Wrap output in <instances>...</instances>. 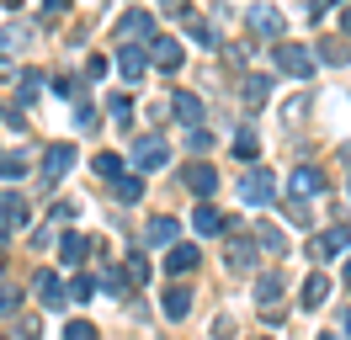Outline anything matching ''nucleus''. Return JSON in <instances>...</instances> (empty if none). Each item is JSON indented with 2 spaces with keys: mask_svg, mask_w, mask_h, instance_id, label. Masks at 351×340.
I'll use <instances>...</instances> for the list:
<instances>
[{
  "mask_svg": "<svg viewBox=\"0 0 351 340\" xmlns=\"http://www.w3.org/2000/svg\"><path fill=\"white\" fill-rule=\"evenodd\" d=\"M319 340H335V335H319Z\"/></svg>",
  "mask_w": 351,
  "mask_h": 340,
  "instance_id": "49",
  "label": "nucleus"
},
{
  "mask_svg": "<svg viewBox=\"0 0 351 340\" xmlns=\"http://www.w3.org/2000/svg\"><path fill=\"white\" fill-rule=\"evenodd\" d=\"M229 266H234V271H250V266H256V245H250V239H234V245H229Z\"/></svg>",
  "mask_w": 351,
  "mask_h": 340,
  "instance_id": "23",
  "label": "nucleus"
},
{
  "mask_svg": "<svg viewBox=\"0 0 351 340\" xmlns=\"http://www.w3.org/2000/svg\"><path fill=\"white\" fill-rule=\"evenodd\" d=\"M90 170H96L101 181H117V175H123V160H117V154H96V160H90Z\"/></svg>",
  "mask_w": 351,
  "mask_h": 340,
  "instance_id": "28",
  "label": "nucleus"
},
{
  "mask_svg": "<svg viewBox=\"0 0 351 340\" xmlns=\"http://www.w3.org/2000/svg\"><path fill=\"white\" fill-rule=\"evenodd\" d=\"M64 340H96V324H90V319H69V324H64Z\"/></svg>",
  "mask_w": 351,
  "mask_h": 340,
  "instance_id": "33",
  "label": "nucleus"
},
{
  "mask_svg": "<svg viewBox=\"0 0 351 340\" xmlns=\"http://www.w3.org/2000/svg\"><path fill=\"white\" fill-rule=\"evenodd\" d=\"M144 239H149V245H176V218H149V223H144Z\"/></svg>",
  "mask_w": 351,
  "mask_h": 340,
  "instance_id": "19",
  "label": "nucleus"
},
{
  "mask_svg": "<svg viewBox=\"0 0 351 340\" xmlns=\"http://www.w3.org/2000/svg\"><path fill=\"white\" fill-rule=\"evenodd\" d=\"M341 330H346V335H351V308H346V314H341Z\"/></svg>",
  "mask_w": 351,
  "mask_h": 340,
  "instance_id": "46",
  "label": "nucleus"
},
{
  "mask_svg": "<svg viewBox=\"0 0 351 340\" xmlns=\"http://www.w3.org/2000/svg\"><path fill=\"white\" fill-rule=\"evenodd\" d=\"M117 32H123V38H149V32H154V16H149V11H128V16H123V21H117Z\"/></svg>",
  "mask_w": 351,
  "mask_h": 340,
  "instance_id": "15",
  "label": "nucleus"
},
{
  "mask_svg": "<svg viewBox=\"0 0 351 340\" xmlns=\"http://www.w3.org/2000/svg\"><path fill=\"white\" fill-rule=\"evenodd\" d=\"M277 298H282V276L277 271L256 276V303H261V308H277Z\"/></svg>",
  "mask_w": 351,
  "mask_h": 340,
  "instance_id": "16",
  "label": "nucleus"
},
{
  "mask_svg": "<svg viewBox=\"0 0 351 340\" xmlns=\"http://www.w3.org/2000/svg\"><path fill=\"white\" fill-rule=\"evenodd\" d=\"M90 298H96V282H90V276H75V282H69V303H90Z\"/></svg>",
  "mask_w": 351,
  "mask_h": 340,
  "instance_id": "32",
  "label": "nucleus"
},
{
  "mask_svg": "<svg viewBox=\"0 0 351 340\" xmlns=\"http://www.w3.org/2000/svg\"><path fill=\"white\" fill-rule=\"evenodd\" d=\"M112 191H117V202H138V197H144V181H138V175H117Z\"/></svg>",
  "mask_w": 351,
  "mask_h": 340,
  "instance_id": "27",
  "label": "nucleus"
},
{
  "mask_svg": "<svg viewBox=\"0 0 351 340\" xmlns=\"http://www.w3.org/2000/svg\"><path fill=\"white\" fill-rule=\"evenodd\" d=\"M86 250H90V245H86V234H75V229L59 239V255H64V266H80V260H86Z\"/></svg>",
  "mask_w": 351,
  "mask_h": 340,
  "instance_id": "18",
  "label": "nucleus"
},
{
  "mask_svg": "<svg viewBox=\"0 0 351 340\" xmlns=\"http://www.w3.org/2000/svg\"><path fill=\"white\" fill-rule=\"evenodd\" d=\"M234 154H240V160H256V154H261V138H256V127H240V133H234Z\"/></svg>",
  "mask_w": 351,
  "mask_h": 340,
  "instance_id": "26",
  "label": "nucleus"
},
{
  "mask_svg": "<svg viewBox=\"0 0 351 340\" xmlns=\"http://www.w3.org/2000/svg\"><path fill=\"white\" fill-rule=\"evenodd\" d=\"M341 32H346V38H351V5H346V11H341Z\"/></svg>",
  "mask_w": 351,
  "mask_h": 340,
  "instance_id": "44",
  "label": "nucleus"
},
{
  "mask_svg": "<svg viewBox=\"0 0 351 340\" xmlns=\"http://www.w3.org/2000/svg\"><path fill=\"white\" fill-rule=\"evenodd\" d=\"M245 101H250V106L271 101V75H250V80H245Z\"/></svg>",
  "mask_w": 351,
  "mask_h": 340,
  "instance_id": "22",
  "label": "nucleus"
},
{
  "mask_svg": "<svg viewBox=\"0 0 351 340\" xmlns=\"http://www.w3.org/2000/svg\"><path fill=\"white\" fill-rule=\"evenodd\" d=\"M123 276H128L133 287H138V282H149V260H144V255H128V260H123Z\"/></svg>",
  "mask_w": 351,
  "mask_h": 340,
  "instance_id": "29",
  "label": "nucleus"
},
{
  "mask_svg": "<svg viewBox=\"0 0 351 340\" xmlns=\"http://www.w3.org/2000/svg\"><path fill=\"white\" fill-rule=\"evenodd\" d=\"M75 123H80V127H96V106H86V101H75Z\"/></svg>",
  "mask_w": 351,
  "mask_h": 340,
  "instance_id": "38",
  "label": "nucleus"
},
{
  "mask_svg": "<svg viewBox=\"0 0 351 340\" xmlns=\"http://www.w3.org/2000/svg\"><path fill=\"white\" fill-rule=\"evenodd\" d=\"M271 64H277V69H282V75H293V80H308V75H314V53H308V48H298V42H271Z\"/></svg>",
  "mask_w": 351,
  "mask_h": 340,
  "instance_id": "1",
  "label": "nucleus"
},
{
  "mask_svg": "<svg viewBox=\"0 0 351 340\" xmlns=\"http://www.w3.org/2000/svg\"><path fill=\"white\" fill-rule=\"evenodd\" d=\"M181 186L208 202V197L219 191V170H213V165H186V170H181Z\"/></svg>",
  "mask_w": 351,
  "mask_h": 340,
  "instance_id": "7",
  "label": "nucleus"
},
{
  "mask_svg": "<svg viewBox=\"0 0 351 340\" xmlns=\"http://www.w3.org/2000/svg\"><path fill=\"white\" fill-rule=\"evenodd\" d=\"M171 117L186 127H202V96H192V90H176L171 96Z\"/></svg>",
  "mask_w": 351,
  "mask_h": 340,
  "instance_id": "9",
  "label": "nucleus"
},
{
  "mask_svg": "<svg viewBox=\"0 0 351 340\" xmlns=\"http://www.w3.org/2000/svg\"><path fill=\"white\" fill-rule=\"evenodd\" d=\"M330 5H341V0H314V5H308V16H325Z\"/></svg>",
  "mask_w": 351,
  "mask_h": 340,
  "instance_id": "43",
  "label": "nucleus"
},
{
  "mask_svg": "<svg viewBox=\"0 0 351 340\" xmlns=\"http://www.w3.org/2000/svg\"><path fill=\"white\" fill-rule=\"evenodd\" d=\"M32 293H38V303H43V308H53V314L69 303V287H64L53 271H38V276H32Z\"/></svg>",
  "mask_w": 351,
  "mask_h": 340,
  "instance_id": "5",
  "label": "nucleus"
},
{
  "mask_svg": "<svg viewBox=\"0 0 351 340\" xmlns=\"http://www.w3.org/2000/svg\"><path fill=\"white\" fill-rule=\"evenodd\" d=\"M186 144H192V149H213V133H208V127H192V133H186Z\"/></svg>",
  "mask_w": 351,
  "mask_h": 340,
  "instance_id": "37",
  "label": "nucleus"
},
{
  "mask_svg": "<svg viewBox=\"0 0 351 340\" xmlns=\"http://www.w3.org/2000/svg\"><path fill=\"white\" fill-rule=\"evenodd\" d=\"M192 223H197V234H223V229H229V218H223V212L213 208V202H197Z\"/></svg>",
  "mask_w": 351,
  "mask_h": 340,
  "instance_id": "13",
  "label": "nucleus"
},
{
  "mask_svg": "<svg viewBox=\"0 0 351 340\" xmlns=\"http://www.w3.org/2000/svg\"><path fill=\"white\" fill-rule=\"evenodd\" d=\"M346 245H351V234H346V223H341V229H325V234H314L308 255H314V260H335V255L346 250Z\"/></svg>",
  "mask_w": 351,
  "mask_h": 340,
  "instance_id": "8",
  "label": "nucleus"
},
{
  "mask_svg": "<svg viewBox=\"0 0 351 340\" xmlns=\"http://www.w3.org/2000/svg\"><path fill=\"white\" fill-rule=\"evenodd\" d=\"M287 191H293L298 202H304V197H319V191H325V175H319L314 165H298V170H293V181H287Z\"/></svg>",
  "mask_w": 351,
  "mask_h": 340,
  "instance_id": "10",
  "label": "nucleus"
},
{
  "mask_svg": "<svg viewBox=\"0 0 351 340\" xmlns=\"http://www.w3.org/2000/svg\"><path fill=\"white\" fill-rule=\"evenodd\" d=\"M346 282H351V260H346Z\"/></svg>",
  "mask_w": 351,
  "mask_h": 340,
  "instance_id": "48",
  "label": "nucleus"
},
{
  "mask_svg": "<svg viewBox=\"0 0 351 340\" xmlns=\"http://www.w3.org/2000/svg\"><path fill=\"white\" fill-rule=\"evenodd\" d=\"M27 165H32V160H27V149H16V154H0V181H22Z\"/></svg>",
  "mask_w": 351,
  "mask_h": 340,
  "instance_id": "20",
  "label": "nucleus"
},
{
  "mask_svg": "<svg viewBox=\"0 0 351 340\" xmlns=\"http://www.w3.org/2000/svg\"><path fill=\"white\" fill-rule=\"evenodd\" d=\"M69 11V0H43V16H64Z\"/></svg>",
  "mask_w": 351,
  "mask_h": 340,
  "instance_id": "42",
  "label": "nucleus"
},
{
  "mask_svg": "<svg viewBox=\"0 0 351 340\" xmlns=\"http://www.w3.org/2000/svg\"><path fill=\"white\" fill-rule=\"evenodd\" d=\"M319 59H325V64H346L351 59V42H325V48H319Z\"/></svg>",
  "mask_w": 351,
  "mask_h": 340,
  "instance_id": "34",
  "label": "nucleus"
},
{
  "mask_svg": "<svg viewBox=\"0 0 351 340\" xmlns=\"http://www.w3.org/2000/svg\"><path fill=\"white\" fill-rule=\"evenodd\" d=\"M48 218H53V223H69V218H75V202H53V208H48Z\"/></svg>",
  "mask_w": 351,
  "mask_h": 340,
  "instance_id": "39",
  "label": "nucleus"
},
{
  "mask_svg": "<svg viewBox=\"0 0 351 340\" xmlns=\"http://www.w3.org/2000/svg\"><path fill=\"white\" fill-rule=\"evenodd\" d=\"M117 69H123V80H128V85L144 80V69H149V53H144V42H123V48H117Z\"/></svg>",
  "mask_w": 351,
  "mask_h": 340,
  "instance_id": "6",
  "label": "nucleus"
},
{
  "mask_svg": "<svg viewBox=\"0 0 351 340\" xmlns=\"http://www.w3.org/2000/svg\"><path fill=\"white\" fill-rule=\"evenodd\" d=\"M107 112L117 117V123H128V117H133V101H128V96H112V106H107Z\"/></svg>",
  "mask_w": 351,
  "mask_h": 340,
  "instance_id": "36",
  "label": "nucleus"
},
{
  "mask_svg": "<svg viewBox=\"0 0 351 340\" xmlns=\"http://www.w3.org/2000/svg\"><path fill=\"white\" fill-rule=\"evenodd\" d=\"M325 293H330V276H308L304 293H298V303H304V308H319V303H325Z\"/></svg>",
  "mask_w": 351,
  "mask_h": 340,
  "instance_id": "21",
  "label": "nucleus"
},
{
  "mask_svg": "<svg viewBox=\"0 0 351 340\" xmlns=\"http://www.w3.org/2000/svg\"><path fill=\"white\" fill-rule=\"evenodd\" d=\"M250 27L266 32V38H282V11H277V5H256V11H250Z\"/></svg>",
  "mask_w": 351,
  "mask_h": 340,
  "instance_id": "14",
  "label": "nucleus"
},
{
  "mask_svg": "<svg viewBox=\"0 0 351 340\" xmlns=\"http://www.w3.org/2000/svg\"><path fill=\"white\" fill-rule=\"evenodd\" d=\"M75 90H80V85L69 80V75H59V80H53V96H75Z\"/></svg>",
  "mask_w": 351,
  "mask_h": 340,
  "instance_id": "41",
  "label": "nucleus"
},
{
  "mask_svg": "<svg viewBox=\"0 0 351 340\" xmlns=\"http://www.w3.org/2000/svg\"><path fill=\"white\" fill-rule=\"evenodd\" d=\"M165 160H171L165 133H144V138H133V170H165Z\"/></svg>",
  "mask_w": 351,
  "mask_h": 340,
  "instance_id": "3",
  "label": "nucleus"
},
{
  "mask_svg": "<svg viewBox=\"0 0 351 340\" xmlns=\"http://www.w3.org/2000/svg\"><path fill=\"white\" fill-rule=\"evenodd\" d=\"M186 32H192V38H197V42H202V48H219V42H223V38H219V32H213V27H208V21H197V16L186 21Z\"/></svg>",
  "mask_w": 351,
  "mask_h": 340,
  "instance_id": "30",
  "label": "nucleus"
},
{
  "mask_svg": "<svg viewBox=\"0 0 351 340\" xmlns=\"http://www.w3.org/2000/svg\"><path fill=\"white\" fill-rule=\"evenodd\" d=\"M149 59L165 69V75H176L181 69V42L176 38H149Z\"/></svg>",
  "mask_w": 351,
  "mask_h": 340,
  "instance_id": "11",
  "label": "nucleus"
},
{
  "mask_svg": "<svg viewBox=\"0 0 351 340\" xmlns=\"http://www.w3.org/2000/svg\"><path fill=\"white\" fill-rule=\"evenodd\" d=\"M240 197L245 202H250V208H271V202H277V175H271V170H245V181H240Z\"/></svg>",
  "mask_w": 351,
  "mask_h": 340,
  "instance_id": "2",
  "label": "nucleus"
},
{
  "mask_svg": "<svg viewBox=\"0 0 351 340\" xmlns=\"http://www.w3.org/2000/svg\"><path fill=\"white\" fill-rule=\"evenodd\" d=\"M16 5H22V0H0V11H16Z\"/></svg>",
  "mask_w": 351,
  "mask_h": 340,
  "instance_id": "47",
  "label": "nucleus"
},
{
  "mask_svg": "<svg viewBox=\"0 0 351 340\" xmlns=\"http://www.w3.org/2000/svg\"><path fill=\"white\" fill-rule=\"evenodd\" d=\"M160 308H165V319H186V314H192V287H171Z\"/></svg>",
  "mask_w": 351,
  "mask_h": 340,
  "instance_id": "17",
  "label": "nucleus"
},
{
  "mask_svg": "<svg viewBox=\"0 0 351 340\" xmlns=\"http://www.w3.org/2000/svg\"><path fill=\"white\" fill-rule=\"evenodd\" d=\"M0 218H5L11 229H22V223L32 218V212H27V202H22V197H5V202H0Z\"/></svg>",
  "mask_w": 351,
  "mask_h": 340,
  "instance_id": "25",
  "label": "nucleus"
},
{
  "mask_svg": "<svg viewBox=\"0 0 351 340\" xmlns=\"http://www.w3.org/2000/svg\"><path fill=\"white\" fill-rule=\"evenodd\" d=\"M69 170H75V144H48L43 149V186L64 181Z\"/></svg>",
  "mask_w": 351,
  "mask_h": 340,
  "instance_id": "4",
  "label": "nucleus"
},
{
  "mask_svg": "<svg viewBox=\"0 0 351 340\" xmlns=\"http://www.w3.org/2000/svg\"><path fill=\"white\" fill-rule=\"evenodd\" d=\"M256 245H266L271 255H282V234L271 229V223H256Z\"/></svg>",
  "mask_w": 351,
  "mask_h": 340,
  "instance_id": "31",
  "label": "nucleus"
},
{
  "mask_svg": "<svg viewBox=\"0 0 351 340\" xmlns=\"http://www.w3.org/2000/svg\"><path fill=\"white\" fill-rule=\"evenodd\" d=\"M197 260H202L197 245H165V271H171V276H186Z\"/></svg>",
  "mask_w": 351,
  "mask_h": 340,
  "instance_id": "12",
  "label": "nucleus"
},
{
  "mask_svg": "<svg viewBox=\"0 0 351 340\" xmlns=\"http://www.w3.org/2000/svg\"><path fill=\"white\" fill-rule=\"evenodd\" d=\"M38 90H43V75L38 69H27V75H16V101H38Z\"/></svg>",
  "mask_w": 351,
  "mask_h": 340,
  "instance_id": "24",
  "label": "nucleus"
},
{
  "mask_svg": "<svg viewBox=\"0 0 351 340\" xmlns=\"http://www.w3.org/2000/svg\"><path fill=\"white\" fill-rule=\"evenodd\" d=\"M16 308H22V293L11 282H0V314H16Z\"/></svg>",
  "mask_w": 351,
  "mask_h": 340,
  "instance_id": "35",
  "label": "nucleus"
},
{
  "mask_svg": "<svg viewBox=\"0 0 351 340\" xmlns=\"http://www.w3.org/2000/svg\"><path fill=\"white\" fill-rule=\"evenodd\" d=\"M101 75H107V59H96V53H90V59H86V80H101Z\"/></svg>",
  "mask_w": 351,
  "mask_h": 340,
  "instance_id": "40",
  "label": "nucleus"
},
{
  "mask_svg": "<svg viewBox=\"0 0 351 340\" xmlns=\"http://www.w3.org/2000/svg\"><path fill=\"white\" fill-rule=\"evenodd\" d=\"M160 5H165V11H186V0H160Z\"/></svg>",
  "mask_w": 351,
  "mask_h": 340,
  "instance_id": "45",
  "label": "nucleus"
}]
</instances>
